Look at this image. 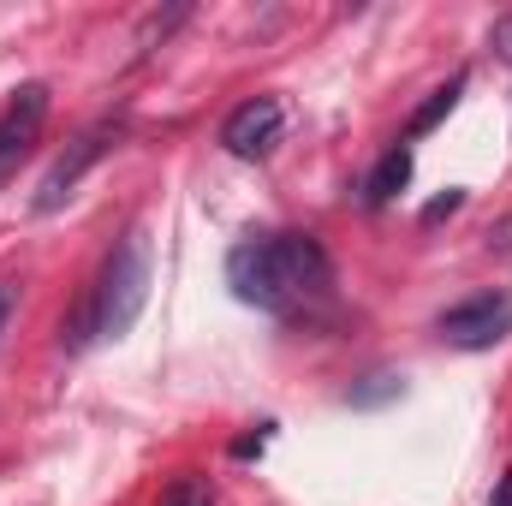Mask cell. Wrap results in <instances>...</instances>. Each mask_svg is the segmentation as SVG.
Here are the masks:
<instances>
[{"instance_id":"cell-1","label":"cell","mask_w":512,"mask_h":506,"mask_svg":"<svg viewBox=\"0 0 512 506\" xmlns=\"http://www.w3.org/2000/svg\"><path fill=\"white\" fill-rule=\"evenodd\" d=\"M227 286L268 316H310L334 298V268L310 233H268L227 256Z\"/></svg>"},{"instance_id":"cell-2","label":"cell","mask_w":512,"mask_h":506,"mask_svg":"<svg viewBox=\"0 0 512 506\" xmlns=\"http://www.w3.org/2000/svg\"><path fill=\"white\" fill-rule=\"evenodd\" d=\"M143 304H149V233L131 227L126 239L114 245L108 268H102V280L90 286L96 334H102V340H126L131 322L143 316Z\"/></svg>"},{"instance_id":"cell-3","label":"cell","mask_w":512,"mask_h":506,"mask_svg":"<svg viewBox=\"0 0 512 506\" xmlns=\"http://www.w3.org/2000/svg\"><path fill=\"white\" fill-rule=\"evenodd\" d=\"M512 334V292H477L441 316V340L459 352H489Z\"/></svg>"},{"instance_id":"cell-4","label":"cell","mask_w":512,"mask_h":506,"mask_svg":"<svg viewBox=\"0 0 512 506\" xmlns=\"http://www.w3.org/2000/svg\"><path fill=\"white\" fill-rule=\"evenodd\" d=\"M114 137H120V126H90V131H78V137L66 143V155H60V161L42 173V185H36V203H30V209H36V215H54V209H60V203L78 191V179H84V173H90V167H96V161L114 149Z\"/></svg>"},{"instance_id":"cell-5","label":"cell","mask_w":512,"mask_h":506,"mask_svg":"<svg viewBox=\"0 0 512 506\" xmlns=\"http://www.w3.org/2000/svg\"><path fill=\"white\" fill-rule=\"evenodd\" d=\"M280 131H286V108H280L274 96H251L245 108H233V114H227L221 143H227L239 161H256V155H268V149L280 143Z\"/></svg>"},{"instance_id":"cell-6","label":"cell","mask_w":512,"mask_h":506,"mask_svg":"<svg viewBox=\"0 0 512 506\" xmlns=\"http://www.w3.org/2000/svg\"><path fill=\"white\" fill-rule=\"evenodd\" d=\"M42 120H48V84H18V96H12L6 114H0V179L30 155Z\"/></svg>"},{"instance_id":"cell-7","label":"cell","mask_w":512,"mask_h":506,"mask_svg":"<svg viewBox=\"0 0 512 506\" xmlns=\"http://www.w3.org/2000/svg\"><path fill=\"white\" fill-rule=\"evenodd\" d=\"M405 185H411V149H405V143H393L382 161H376L370 185H364V203H370V209H382V203H393Z\"/></svg>"},{"instance_id":"cell-8","label":"cell","mask_w":512,"mask_h":506,"mask_svg":"<svg viewBox=\"0 0 512 506\" xmlns=\"http://www.w3.org/2000/svg\"><path fill=\"white\" fill-rule=\"evenodd\" d=\"M459 90H465V72H459V78H447V84H441V90H435V96H429V102H423L417 114H411V126H405V137H429V131H435L441 120H447V114H453Z\"/></svg>"},{"instance_id":"cell-9","label":"cell","mask_w":512,"mask_h":506,"mask_svg":"<svg viewBox=\"0 0 512 506\" xmlns=\"http://www.w3.org/2000/svg\"><path fill=\"white\" fill-rule=\"evenodd\" d=\"M185 18H191V6H185V0H179V6H167V12H149V18H143V30H137V60H143L155 42H167Z\"/></svg>"},{"instance_id":"cell-10","label":"cell","mask_w":512,"mask_h":506,"mask_svg":"<svg viewBox=\"0 0 512 506\" xmlns=\"http://www.w3.org/2000/svg\"><path fill=\"white\" fill-rule=\"evenodd\" d=\"M161 506H215V495H209L203 477H179V483L161 495Z\"/></svg>"},{"instance_id":"cell-11","label":"cell","mask_w":512,"mask_h":506,"mask_svg":"<svg viewBox=\"0 0 512 506\" xmlns=\"http://www.w3.org/2000/svg\"><path fill=\"white\" fill-rule=\"evenodd\" d=\"M399 393V376H370V387H352V405H382Z\"/></svg>"},{"instance_id":"cell-12","label":"cell","mask_w":512,"mask_h":506,"mask_svg":"<svg viewBox=\"0 0 512 506\" xmlns=\"http://www.w3.org/2000/svg\"><path fill=\"white\" fill-rule=\"evenodd\" d=\"M489 48H495V60H507V66H512V12L489 24Z\"/></svg>"},{"instance_id":"cell-13","label":"cell","mask_w":512,"mask_h":506,"mask_svg":"<svg viewBox=\"0 0 512 506\" xmlns=\"http://www.w3.org/2000/svg\"><path fill=\"white\" fill-rule=\"evenodd\" d=\"M459 203H465V191H447V197H435V203L423 209V227H435V221H447V215H453Z\"/></svg>"},{"instance_id":"cell-14","label":"cell","mask_w":512,"mask_h":506,"mask_svg":"<svg viewBox=\"0 0 512 506\" xmlns=\"http://www.w3.org/2000/svg\"><path fill=\"white\" fill-rule=\"evenodd\" d=\"M12 310H18V286L0 280V334H6V322H12Z\"/></svg>"},{"instance_id":"cell-15","label":"cell","mask_w":512,"mask_h":506,"mask_svg":"<svg viewBox=\"0 0 512 506\" xmlns=\"http://www.w3.org/2000/svg\"><path fill=\"white\" fill-rule=\"evenodd\" d=\"M262 453V435H245V441H233V459H256Z\"/></svg>"},{"instance_id":"cell-16","label":"cell","mask_w":512,"mask_h":506,"mask_svg":"<svg viewBox=\"0 0 512 506\" xmlns=\"http://www.w3.org/2000/svg\"><path fill=\"white\" fill-rule=\"evenodd\" d=\"M489 506H512V471L495 483V495H489Z\"/></svg>"}]
</instances>
